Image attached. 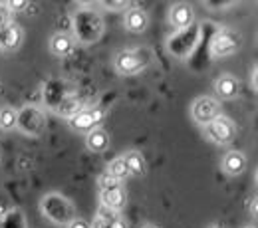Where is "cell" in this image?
Listing matches in <instances>:
<instances>
[{
  "instance_id": "cb8c5ba5",
  "label": "cell",
  "mask_w": 258,
  "mask_h": 228,
  "mask_svg": "<svg viewBox=\"0 0 258 228\" xmlns=\"http://www.w3.org/2000/svg\"><path fill=\"white\" fill-rule=\"evenodd\" d=\"M211 228H225V226H221V224H215V226H211Z\"/></svg>"
},
{
  "instance_id": "6da1fadb",
  "label": "cell",
  "mask_w": 258,
  "mask_h": 228,
  "mask_svg": "<svg viewBox=\"0 0 258 228\" xmlns=\"http://www.w3.org/2000/svg\"><path fill=\"white\" fill-rule=\"evenodd\" d=\"M40 208L48 216V220H52L54 224H68L70 220L76 218V208L72 206V202L58 193H50V195L42 196Z\"/></svg>"
},
{
  "instance_id": "44dd1931",
  "label": "cell",
  "mask_w": 258,
  "mask_h": 228,
  "mask_svg": "<svg viewBox=\"0 0 258 228\" xmlns=\"http://www.w3.org/2000/svg\"><path fill=\"white\" fill-rule=\"evenodd\" d=\"M66 226H68V228H92L88 220H84V218H80V216H76L74 220H70Z\"/></svg>"
},
{
  "instance_id": "277c9868",
  "label": "cell",
  "mask_w": 258,
  "mask_h": 228,
  "mask_svg": "<svg viewBox=\"0 0 258 228\" xmlns=\"http://www.w3.org/2000/svg\"><path fill=\"white\" fill-rule=\"evenodd\" d=\"M221 113V105L215 98H209V96H203V98H197L191 105V117L199 125H209L213 119H217Z\"/></svg>"
},
{
  "instance_id": "8fae6325",
  "label": "cell",
  "mask_w": 258,
  "mask_h": 228,
  "mask_svg": "<svg viewBox=\"0 0 258 228\" xmlns=\"http://www.w3.org/2000/svg\"><path fill=\"white\" fill-rule=\"evenodd\" d=\"M193 20H195V12L189 4H177L169 12V22L175 28H187V26L193 24Z\"/></svg>"
},
{
  "instance_id": "9c48e42d",
  "label": "cell",
  "mask_w": 258,
  "mask_h": 228,
  "mask_svg": "<svg viewBox=\"0 0 258 228\" xmlns=\"http://www.w3.org/2000/svg\"><path fill=\"white\" fill-rule=\"evenodd\" d=\"M22 38H24L22 28H20L18 24L10 22L4 30H0V48H2V50H8V52L18 50L20 44H22Z\"/></svg>"
},
{
  "instance_id": "7402d4cb",
  "label": "cell",
  "mask_w": 258,
  "mask_h": 228,
  "mask_svg": "<svg viewBox=\"0 0 258 228\" xmlns=\"http://www.w3.org/2000/svg\"><path fill=\"white\" fill-rule=\"evenodd\" d=\"M109 228H127V226H125V222H123V220H121L119 216H115V218H113V222H111V226H109Z\"/></svg>"
},
{
  "instance_id": "3957f363",
  "label": "cell",
  "mask_w": 258,
  "mask_h": 228,
  "mask_svg": "<svg viewBox=\"0 0 258 228\" xmlns=\"http://www.w3.org/2000/svg\"><path fill=\"white\" fill-rule=\"evenodd\" d=\"M242 46V36L234 30H221L211 42V52L217 58H226L238 52Z\"/></svg>"
},
{
  "instance_id": "ffe728a7",
  "label": "cell",
  "mask_w": 258,
  "mask_h": 228,
  "mask_svg": "<svg viewBox=\"0 0 258 228\" xmlns=\"http://www.w3.org/2000/svg\"><path fill=\"white\" fill-rule=\"evenodd\" d=\"M26 6H28L26 0H10V2H6L8 12H20V10H24Z\"/></svg>"
},
{
  "instance_id": "2e32d148",
  "label": "cell",
  "mask_w": 258,
  "mask_h": 228,
  "mask_svg": "<svg viewBox=\"0 0 258 228\" xmlns=\"http://www.w3.org/2000/svg\"><path fill=\"white\" fill-rule=\"evenodd\" d=\"M18 119H20V113L16 109H12V107H2L0 109V129H16L18 127Z\"/></svg>"
},
{
  "instance_id": "d6986e66",
  "label": "cell",
  "mask_w": 258,
  "mask_h": 228,
  "mask_svg": "<svg viewBox=\"0 0 258 228\" xmlns=\"http://www.w3.org/2000/svg\"><path fill=\"white\" fill-rule=\"evenodd\" d=\"M113 218H115V214H109V216H105L101 210L97 212V216L94 218V222L90 224L92 228H109L111 226V222H113Z\"/></svg>"
},
{
  "instance_id": "7a4b0ae2",
  "label": "cell",
  "mask_w": 258,
  "mask_h": 228,
  "mask_svg": "<svg viewBox=\"0 0 258 228\" xmlns=\"http://www.w3.org/2000/svg\"><path fill=\"white\" fill-rule=\"evenodd\" d=\"M205 135L215 145H230L236 139V125L230 117L219 115L209 125H205Z\"/></svg>"
},
{
  "instance_id": "603a6c76",
  "label": "cell",
  "mask_w": 258,
  "mask_h": 228,
  "mask_svg": "<svg viewBox=\"0 0 258 228\" xmlns=\"http://www.w3.org/2000/svg\"><path fill=\"white\" fill-rule=\"evenodd\" d=\"M143 228H159V226H155V224H145Z\"/></svg>"
},
{
  "instance_id": "e0dca14e",
  "label": "cell",
  "mask_w": 258,
  "mask_h": 228,
  "mask_svg": "<svg viewBox=\"0 0 258 228\" xmlns=\"http://www.w3.org/2000/svg\"><path fill=\"white\" fill-rule=\"evenodd\" d=\"M107 175H111L115 181H123V179H127V177H131L129 175V169L127 165H125V161H123V157H115L111 163L107 165V171H105Z\"/></svg>"
},
{
  "instance_id": "ac0fdd59",
  "label": "cell",
  "mask_w": 258,
  "mask_h": 228,
  "mask_svg": "<svg viewBox=\"0 0 258 228\" xmlns=\"http://www.w3.org/2000/svg\"><path fill=\"white\" fill-rule=\"evenodd\" d=\"M97 185H99V191H107V189H115V187H119L121 183H119V181H115L111 175L103 173V175H99Z\"/></svg>"
},
{
  "instance_id": "9a60e30c",
  "label": "cell",
  "mask_w": 258,
  "mask_h": 228,
  "mask_svg": "<svg viewBox=\"0 0 258 228\" xmlns=\"http://www.w3.org/2000/svg\"><path fill=\"white\" fill-rule=\"evenodd\" d=\"M123 161L127 165L131 177H143V175H145L147 163H145V157H143L141 151H127V153L123 155Z\"/></svg>"
},
{
  "instance_id": "30bf717a",
  "label": "cell",
  "mask_w": 258,
  "mask_h": 228,
  "mask_svg": "<svg viewBox=\"0 0 258 228\" xmlns=\"http://www.w3.org/2000/svg\"><path fill=\"white\" fill-rule=\"evenodd\" d=\"M223 171L230 177H238L246 171V157L242 151H228L223 157Z\"/></svg>"
},
{
  "instance_id": "4fadbf2b",
  "label": "cell",
  "mask_w": 258,
  "mask_h": 228,
  "mask_svg": "<svg viewBox=\"0 0 258 228\" xmlns=\"http://www.w3.org/2000/svg\"><path fill=\"white\" fill-rule=\"evenodd\" d=\"M86 147L92 153H103L109 147V133L101 127H96L86 133Z\"/></svg>"
},
{
  "instance_id": "5b68a950",
  "label": "cell",
  "mask_w": 258,
  "mask_h": 228,
  "mask_svg": "<svg viewBox=\"0 0 258 228\" xmlns=\"http://www.w3.org/2000/svg\"><path fill=\"white\" fill-rule=\"evenodd\" d=\"M145 60L139 56V52H131V50H125V52H119L113 60V65H115V71L121 73V75H135L139 73L143 67H145Z\"/></svg>"
},
{
  "instance_id": "52a82bcc",
  "label": "cell",
  "mask_w": 258,
  "mask_h": 228,
  "mask_svg": "<svg viewBox=\"0 0 258 228\" xmlns=\"http://www.w3.org/2000/svg\"><path fill=\"white\" fill-rule=\"evenodd\" d=\"M99 200H101V206L111 210V212H119L123 210L125 202H127V193L125 189L119 185L115 189H107V191H99Z\"/></svg>"
},
{
  "instance_id": "8992f818",
  "label": "cell",
  "mask_w": 258,
  "mask_h": 228,
  "mask_svg": "<svg viewBox=\"0 0 258 228\" xmlns=\"http://www.w3.org/2000/svg\"><path fill=\"white\" fill-rule=\"evenodd\" d=\"M99 119H101V111L96 107L94 109H80L70 117L68 125H70V129L78 131V133H90L97 127Z\"/></svg>"
},
{
  "instance_id": "ba28073f",
  "label": "cell",
  "mask_w": 258,
  "mask_h": 228,
  "mask_svg": "<svg viewBox=\"0 0 258 228\" xmlns=\"http://www.w3.org/2000/svg\"><path fill=\"white\" fill-rule=\"evenodd\" d=\"M123 26L127 32H145L149 26V16L143 8H129V10H125V16H123Z\"/></svg>"
},
{
  "instance_id": "d4e9b609",
  "label": "cell",
  "mask_w": 258,
  "mask_h": 228,
  "mask_svg": "<svg viewBox=\"0 0 258 228\" xmlns=\"http://www.w3.org/2000/svg\"><path fill=\"white\" fill-rule=\"evenodd\" d=\"M244 228H256V226H244Z\"/></svg>"
},
{
  "instance_id": "5bb4252c",
  "label": "cell",
  "mask_w": 258,
  "mask_h": 228,
  "mask_svg": "<svg viewBox=\"0 0 258 228\" xmlns=\"http://www.w3.org/2000/svg\"><path fill=\"white\" fill-rule=\"evenodd\" d=\"M238 88H240L238 80H236L234 75H230V73H223V75L215 82V90H217L219 98H223V99L236 98V96H238Z\"/></svg>"
},
{
  "instance_id": "7c38bea8",
  "label": "cell",
  "mask_w": 258,
  "mask_h": 228,
  "mask_svg": "<svg viewBox=\"0 0 258 228\" xmlns=\"http://www.w3.org/2000/svg\"><path fill=\"white\" fill-rule=\"evenodd\" d=\"M74 44H76V42H74V38H72L70 34L58 32L50 38V52H52V56H56V58H66V56L72 54Z\"/></svg>"
}]
</instances>
